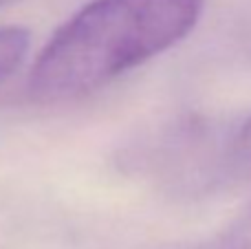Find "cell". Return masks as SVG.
Segmentation results:
<instances>
[{
    "label": "cell",
    "mask_w": 251,
    "mask_h": 249,
    "mask_svg": "<svg viewBox=\"0 0 251 249\" xmlns=\"http://www.w3.org/2000/svg\"><path fill=\"white\" fill-rule=\"evenodd\" d=\"M201 9L203 0H91L40 51L29 95L60 104L106 86L181 42Z\"/></svg>",
    "instance_id": "1"
},
{
    "label": "cell",
    "mask_w": 251,
    "mask_h": 249,
    "mask_svg": "<svg viewBox=\"0 0 251 249\" xmlns=\"http://www.w3.org/2000/svg\"><path fill=\"white\" fill-rule=\"evenodd\" d=\"M29 51V31L22 26H0V84L13 75Z\"/></svg>",
    "instance_id": "2"
},
{
    "label": "cell",
    "mask_w": 251,
    "mask_h": 249,
    "mask_svg": "<svg viewBox=\"0 0 251 249\" xmlns=\"http://www.w3.org/2000/svg\"><path fill=\"white\" fill-rule=\"evenodd\" d=\"M231 161L240 172L251 174V117L236 132L234 148H231Z\"/></svg>",
    "instance_id": "3"
},
{
    "label": "cell",
    "mask_w": 251,
    "mask_h": 249,
    "mask_svg": "<svg viewBox=\"0 0 251 249\" xmlns=\"http://www.w3.org/2000/svg\"><path fill=\"white\" fill-rule=\"evenodd\" d=\"M227 243H229L231 249H251V203L236 219L234 227L229 229Z\"/></svg>",
    "instance_id": "4"
},
{
    "label": "cell",
    "mask_w": 251,
    "mask_h": 249,
    "mask_svg": "<svg viewBox=\"0 0 251 249\" xmlns=\"http://www.w3.org/2000/svg\"><path fill=\"white\" fill-rule=\"evenodd\" d=\"M4 2H11V0H0V4H4Z\"/></svg>",
    "instance_id": "5"
}]
</instances>
